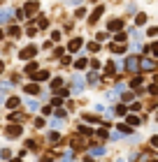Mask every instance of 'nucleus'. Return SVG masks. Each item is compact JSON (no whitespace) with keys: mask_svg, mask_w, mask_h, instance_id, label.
I'll return each mask as SVG.
<instances>
[{"mask_svg":"<svg viewBox=\"0 0 158 162\" xmlns=\"http://www.w3.org/2000/svg\"><path fill=\"white\" fill-rule=\"evenodd\" d=\"M37 9H40V2H37V0H33V2H28V5H26V9H23V12L30 16V14H35Z\"/></svg>","mask_w":158,"mask_h":162,"instance_id":"obj_7","label":"nucleus"},{"mask_svg":"<svg viewBox=\"0 0 158 162\" xmlns=\"http://www.w3.org/2000/svg\"><path fill=\"white\" fill-rule=\"evenodd\" d=\"M107 28H109V30H116V32H119V30L123 28V21H121V19H112Z\"/></svg>","mask_w":158,"mask_h":162,"instance_id":"obj_8","label":"nucleus"},{"mask_svg":"<svg viewBox=\"0 0 158 162\" xmlns=\"http://www.w3.org/2000/svg\"><path fill=\"white\" fill-rule=\"evenodd\" d=\"M61 86H63V79H61V77L51 79V90H58V88H61Z\"/></svg>","mask_w":158,"mask_h":162,"instance_id":"obj_15","label":"nucleus"},{"mask_svg":"<svg viewBox=\"0 0 158 162\" xmlns=\"http://www.w3.org/2000/svg\"><path fill=\"white\" fill-rule=\"evenodd\" d=\"M51 40H53V42H58V40H61V32L53 30V32H51Z\"/></svg>","mask_w":158,"mask_h":162,"instance_id":"obj_33","label":"nucleus"},{"mask_svg":"<svg viewBox=\"0 0 158 162\" xmlns=\"http://www.w3.org/2000/svg\"><path fill=\"white\" fill-rule=\"evenodd\" d=\"M151 53H153V56H158V42H156V44L151 47Z\"/></svg>","mask_w":158,"mask_h":162,"instance_id":"obj_42","label":"nucleus"},{"mask_svg":"<svg viewBox=\"0 0 158 162\" xmlns=\"http://www.w3.org/2000/svg\"><path fill=\"white\" fill-rule=\"evenodd\" d=\"M7 137H10V139L21 137V127H19V125H10V127H7Z\"/></svg>","mask_w":158,"mask_h":162,"instance_id":"obj_6","label":"nucleus"},{"mask_svg":"<svg viewBox=\"0 0 158 162\" xmlns=\"http://www.w3.org/2000/svg\"><path fill=\"white\" fill-rule=\"evenodd\" d=\"M19 35H21V30H19L16 26H12L10 28V37H19Z\"/></svg>","mask_w":158,"mask_h":162,"instance_id":"obj_26","label":"nucleus"},{"mask_svg":"<svg viewBox=\"0 0 158 162\" xmlns=\"http://www.w3.org/2000/svg\"><path fill=\"white\" fill-rule=\"evenodd\" d=\"M26 93H30V95H37V93H40V88H37V84H35V81L26 86Z\"/></svg>","mask_w":158,"mask_h":162,"instance_id":"obj_14","label":"nucleus"},{"mask_svg":"<svg viewBox=\"0 0 158 162\" xmlns=\"http://www.w3.org/2000/svg\"><path fill=\"white\" fill-rule=\"evenodd\" d=\"M65 114H68L65 109H58V111H56V116H58V118H65Z\"/></svg>","mask_w":158,"mask_h":162,"instance_id":"obj_36","label":"nucleus"},{"mask_svg":"<svg viewBox=\"0 0 158 162\" xmlns=\"http://www.w3.org/2000/svg\"><path fill=\"white\" fill-rule=\"evenodd\" d=\"M10 88H12V81H2V84H0V97H2V93L10 90Z\"/></svg>","mask_w":158,"mask_h":162,"instance_id":"obj_21","label":"nucleus"},{"mask_svg":"<svg viewBox=\"0 0 158 162\" xmlns=\"http://www.w3.org/2000/svg\"><path fill=\"white\" fill-rule=\"evenodd\" d=\"M81 44H84V40H81V37H74L72 42L68 44V51L70 53H74V51H79V49H81Z\"/></svg>","mask_w":158,"mask_h":162,"instance_id":"obj_5","label":"nucleus"},{"mask_svg":"<svg viewBox=\"0 0 158 162\" xmlns=\"http://www.w3.org/2000/svg\"><path fill=\"white\" fill-rule=\"evenodd\" d=\"M74 65H77V70H84L86 65H89V60H86V58H79V60H77Z\"/></svg>","mask_w":158,"mask_h":162,"instance_id":"obj_22","label":"nucleus"},{"mask_svg":"<svg viewBox=\"0 0 158 162\" xmlns=\"http://www.w3.org/2000/svg\"><path fill=\"white\" fill-rule=\"evenodd\" d=\"M19 104H21V100H19V97H10V100H7V109H16Z\"/></svg>","mask_w":158,"mask_h":162,"instance_id":"obj_12","label":"nucleus"},{"mask_svg":"<svg viewBox=\"0 0 158 162\" xmlns=\"http://www.w3.org/2000/svg\"><path fill=\"white\" fill-rule=\"evenodd\" d=\"M35 32H37V28H35V26H28V28H26V35H28V37H33Z\"/></svg>","mask_w":158,"mask_h":162,"instance_id":"obj_29","label":"nucleus"},{"mask_svg":"<svg viewBox=\"0 0 158 162\" xmlns=\"http://www.w3.org/2000/svg\"><path fill=\"white\" fill-rule=\"evenodd\" d=\"M114 40H116L119 44H126V40H128V37H126V32H116V35H114Z\"/></svg>","mask_w":158,"mask_h":162,"instance_id":"obj_19","label":"nucleus"},{"mask_svg":"<svg viewBox=\"0 0 158 162\" xmlns=\"http://www.w3.org/2000/svg\"><path fill=\"white\" fill-rule=\"evenodd\" d=\"M49 104H51V107H61V97H53L51 102H49Z\"/></svg>","mask_w":158,"mask_h":162,"instance_id":"obj_34","label":"nucleus"},{"mask_svg":"<svg viewBox=\"0 0 158 162\" xmlns=\"http://www.w3.org/2000/svg\"><path fill=\"white\" fill-rule=\"evenodd\" d=\"M95 37H98V42H105V40H107V35H105V32H98Z\"/></svg>","mask_w":158,"mask_h":162,"instance_id":"obj_35","label":"nucleus"},{"mask_svg":"<svg viewBox=\"0 0 158 162\" xmlns=\"http://www.w3.org/2000/svg\"><path fill=\"white\" fill-rule=\"evenodd\" d=\"M112 51H114V53H123L126 47H123V44H112Z\"/></svg>","mask_w":158,"mask_h":162,"instance_id":"obj_23","label":"nucleus"},{"mask_svg":"<svg viewBox=\"0 0 158 162\" xmlns=\"http://www.w3.org/2000/svg\"><path fill=\"white\" fill-rule=\"evenodd\" d=\"M81 0H68V5H79Z\"/></svg>","mask_w":158,"mask_h":162,"instance_id":"obj_43","label":"nucleus"},{"mask_svg":"<svg viewBox=\"0 0 158 162\" xmlns=\"http://www.w3.org/2000/svg\"><path fill=\"white\" fill-rule=\"evenodd\" d=\"M114 72H116L114 63H107V65H105V77H114Z\"/></svg>","mask_w":158,"mask_h":162,"instance_id":"obj_13","label":"nucleus"},{"mask_svg":"<svg viewBox=\"0 0 158 162\" xmlns=\"http://www.w3.org/2000/svg\"><path fill=\"white\" fill-rule=\"evenodd\" d=\"M116 130H121V134H130V125H123V123H121V125H119V127H116Z\"/></svg>","mask_w":158,"mask_h":162,"instance_id":"obj_24","label":"nucleus"},{"mask_svg":"<svg viewBox=\"0 0 158 162\" xmlns=\"http://www.w3.org/2000/svg\"><path fill=\"white\" fill-rule=\"evenodd\" d=\"M30 79H33V81H47V79H49V72H47V70H37V72L30 74Z\"/></svg>","mask_w":158,"mask_h":162,"instance_id":"obj_4","label":"nucleus"},{"mask_svg":"<svg viewBox=\"0 0 158 162\" xmlns=\"http://www.w3.org/2000/svg\"><path fill=\"white\" fill-rule=\"evenodd\" d=\"M132 88H137V86H142V77H135V79H132Z\"/></svg>","mask_w":158,"mask_h":162,"instance_id":"obj_30","label":"nucleus"},{"mask_svg":"<svg viewBox=\"0 0 158 162\" xmlns=\"http://www.w3.org/2000/svg\"><path fill=\"white\" fill-rule=\"evenodd\" d=\"M49 26V21L44 19V16H40V21H37V28H47Z\"/></svg>","mask_w":158,"mask_h":162,"instance_id":"obj_28","label":"nucleus"},{"mask_svg":"<svg viewBox=\"0 0 158 162\" xmlns=\"http://www.w3.org/2000/svg\"><path fill=\"white\" fill-rule=\"evenodd\" d=\"M33 72H37V63L35 60H30V63L26 65V74H33Z\"/></svg>","mask_w":158,"mask_h":162,"instance_id":"obj_18","label":"nucleus"},{"mask_svg":"<svg viewBox=\"0 0 158 162\" xmlns=\"http://www.w3.org/2000/svg\"><path fill=\"white\" fill-rule=\"evenodd\" d=\"M112 114H116V116H126V114H128V109H126V104H119L114 111H112Z\"/></svg>","mask_w":158,"mask_h":162,"instance_id":"obj_16","label":"nucleus"},{"mask_svg":"<svg viewBox=\"0 0 158 162\" xmlns=\"http://www.w3.org/2000/svg\"><path fill=\"white\" fill-rule=\"evenodd\" d=\"M2 70H5V63H2V60H0V72H2Z\"/></svg>","mask_w":158,"mask_h":162,"instance_id":"obj_44","label":"nucleus"},{"mask_svg":"<svg viewBox=\"0 0 158 162\" xmlns=\"http://www.w3.org/2000/svg\"><path fill=\"white\" fill-rule=\"evenodd\" d=\"M72 90L74 93H81V90H84V79H81V74H74L72 77Z\"/></svg>","mask_w":158,"mask_h":162,"instance_id":"obj_2","label":"nucleus"},{"mask_svg":"<svg viewBox=\"0 0 158 162\" xmlns=\"http://www.w3.org/2000/svg\"><path fill=\"white\" fill-rule=\"evenodd\" d=\"M102 14H105V7H102V5H98L93 12H91V19H89V21H91V23H98Z\"/></svg>","mask_w":158,"mask_h":162,"instance_id":"obj_3","label":"nucleus"},{"mask_svg":"<svg viewBox=\"0 0 158 162\" xmlns=\"http://www.w3.org/2000/svg\"><path fill=\"white\" fill-rule=\"evenodd\" d=\"M42 114H44V116H49V114H51V104H47V107H44V109H42Z\"/></svg>","mask_w":158,"mask_h":162,"instance_id":"obj_39","label":"nucleus"},{"mask_svg":"<svg viewBox=\"0 0 158 162\" xmlns=\"http://www.w3.org/2000/svg\"><path fill=\"white\" fill-rule=\"evenodd\" d=\"M132 100V93H123V102H130Z\"/></svg>","mask_w":158,"mask_h":162,"instance_id":"obj_38","label":"nucleus"},{"mask_svg":"<svg viewBox=\"0 0 158 162\" xmlns=\"http://www.w3.org/2000/svg\"><path fill=\"white\" fill-rule=\"evenodd\" d=\"M89 81H91V84H95V81H98V72H91L89 74Z\"/></svg>","mask_w":158,"mask_h":162,"instance_id":"obj_32","label":"nucleus"},{"mask_svg":"<svg viewBox=\"0 0 158 162\" xmlns=\"http://www.w3.org/2000/svg\"><path fill=\"white\" fill-rule=\"evenodd\" d=\"M135 23H137V26H144V23H147V14H137L135 16Z\"/></svg>","mask_w":158,"mask_h":162,"instance_id":"obj_20","label":"nucleus"},{"mask_svg":"<svg viewBox=\"0 0 158 162\" xmlns=\"http://www.w3.org/2000/svg\"><path fill=\"white\" fill-rule=\"evenodd\" d=\"M140 67H142V70H153V60H149V58H144L142 63H140Z\"/></svg>","mask_w":158,"mask_h":162,"instance_id":"obj_17","label":"nucleus"},{"mask_svg":"<svg viewBox=\"0 0 158 162\" xmlns=\"http://www.w3.org/2000/svg\"><path fill=\"white\" fill-rule=\"evenodd\" d=\"M37 107H40V104H37V100H33V97L26 100V109H28V111H35Z\"/></svg>","mask_w":158,"mask_h":162,"instance_id":"obj_11","label":"nucleus"},{"mask_svg":"<svg viewBox=\"0 0 158 162\" xmlns=\"http://www.w3.org/2000/svg\"><path fill=\"white\" fill-rule=\"evenodd\" d=\"M105 153V148H100V146H93L91 148V155H102Z\"/></svg>","mask_w":158,"mask_h":162,"instance_id":"obj_25","label":"nucleus"},{"mask_svg":"<svg viewBox=\"0 0 158 162\" xmlns=\"http://www.w3.org/2000/svg\"><path fill=\"white\" fill-rule=\"evenodd\" d=\"M98 49H100V44H98V42H91L89 44V51H98Z\"/></svg>","mask_w":158,"mask_h":162,"instance_id":"obj_31","label":"nucleus"},{"mask_svg":"<svg viewBox=\"0 0 158 162\" xmlns=\"http://www.w3.org/2000/svg\"><path fill=\"white\" fill-rule=\"evenodd\" d=\"M35 53H37V47H35V44H30V47L21 49L19 58H23V60H33V58H35Z\"/></svg>","mask_w":158,"mask_h":162,"instance_id":"obj_1","label":"nucleus"},{"mask_svg":"<svg viewBox=\"0 0 158 162\" xmlns=\"http://www.w3.org/2000/svg\"><path fill=\"white\" fill-rule=\"evenodd\" d=\"M149 93H151V95H158V86H149Z\"/></svg>","mask_w":158,"mask_h":162,"instance_id":"obj_40","label":"nucleus"},{"mask_svg":"<svg viewBox=\"0 0 158 162\" xmlns=\"http://www.w3.org/2000/svg\"><path fill=\"white\" fill-rule=\"evenodd\" d=\"M126 67L130 70V72H135V70L140 67V63H137V58H135V56H130V58L126 60Z\"/></svg>","mask_w":158,"mask_h":162,"instance_id":"obj_9","label":"nucleus"},{"mask_svg":"<svg viewBox=\"0 0 158 162\" xmlns=\"http://www.w3.org/2000/svg\"><path fill=\"white\" fill-rule=\"evenodd\" d=\"M153 35H158V28H149V37H153Z\"/></svg>","mask_w":158,"mask_h":162,"instance_id":"obj_41","label":"nucleus"},{"mask_svg":"<svg viewBox=\"0 0 158 162\" xmlns=\"http://www.w3.org/2000/svg\"><path fill=\"white\" fill-rule=\"evenodd\" d=\"M10 19H12V9H0V26L7 23Z\"/></svg>","mask_w":158,"mask_h":162,"instance_id":"obj_10","label":"nucleus"},{"mask_svg":"<svg viewBox=\"0 0 158 162\" xmlns=\"http://www.w3.org/2000/svg\"><path fill=\"white\" fill-rule=\"evenodd\" d=\"M128 125H140V118L137 116H128Z\"/></svg>","mask_w":158,"mask_h":162,"instance_id":"obj_27","label":"nucleus"},{"mask_svg":"<svg viewBox=\"0 0 158 162\" xmlns=\"http://www.w3.org/2000/svg\"><path fill=\"white\" fill-rule=\"evenodd\" d=\"M156 81H158V77H156Z\"/></svg>","mask_w":158,"mask_h":162,"instance_id":"obj_45","label":"nucleus"},{"mask_svg":"<svg viewBox=\"0 0 158 162\" xmlns=\"http://www.w3.org/2000/svg\"><path fill=\"white\" fill-rule=\"evenodd\" d=\"M35 127H44V118H37L35 120Z\"/></svg>","mask_w":158,"mask_h":162,"instance_id":"obj_37","label":"nucleus"}]
</instances>
